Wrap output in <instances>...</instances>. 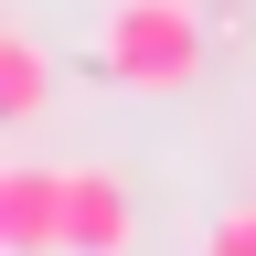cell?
<instances>
[{
	"label": "cell",
	"mask_w": 256,
	"mask_h": 256,
	"mask_svg": "<svg viewBox=\"0 0 256 256\" xmlns=\"http://www.w3.org/2000/svg\"><path fill=\"white\" fill-rule=\"evenodd\" d=\"M0 246L64 256V160H0Z\"/></svg>",
	"instance_id": "cell-3"
},
{
	"label": "cell",
	"mask_w": 256,
	"mask_h": 256,
	"mask_svg": "<svg viewBox=\"0 0 256 256\" xmlns=\"http://www.w3.org/2000/svg\"><path fill=\"white\" fill-rule=\"evenodd\" d=\"M203 246H214V256H256V203L214 214V224H203Z\"/></svg>",
	"instance_id": "cell-5"
},
{
	"label": "cell",
	"mask_w": 256,
	"mask_h": 256,
	"mask_svg": "<svg viewBox=\"0 0 256 256\" xmlns=\"http://www.w3.org/2000/svg\"><path fill=\"white\" fill-rule=\"evenodd\" d=\"M139 246V203L107 160H64V256H128Z\"/></svg>",
	"instance_id": "cell-2"
},
{
	"label": "cell",
	"mask_w": 256,
	"mask_h": 256,
	"mask_svg": "<svg viewBox=\"0 0 256 256\" xmlns=\"http://www.w3.org/2000/svg\"><path fill=\"white\" fill-rule=\"evenodd\" d=\"M43 96H54V64H43V32H32L22 11L0 22V118H43Z\"/></svg>",
	"instance_id": "cell-4"
},
{
	"label": "cell",
	"mask_w": 256,
	"mask_h": 256,
	"mask_svg": "<svg viewBox=\"0 0 256 256\" xmlns=\"http://www.w3.org/2000/svg\"><path fill=\"white\" fill-rule=\"evenodd\" d=\"M96 54H107V75L128 96H182L203 75V11L192 0H118Z\"/></svg>",
	"instance_id": "cell-1"
}]
</instances>
